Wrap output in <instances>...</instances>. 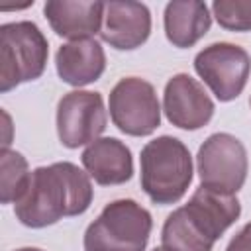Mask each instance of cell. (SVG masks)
I'll return each instance as SVG.
<instances>
[{
    "instance_id": "obj_1",
    "label": "cell",
    "mask_w": 251,
    "mask_h": 251,
    "mask_svg": "<svg viewBox=\"0 0 251 251\" xmlns=\"http://www.w3.org/2000/svg\"><path fill=\"white\" fill-rule=\"evenodd\" d=\"M94 198L90 175L75 163L61 161L31 171L29 182L14 204L18 222L31 229L84 214Z\"/></svg>"
},
{
    "instance_id": "obj_2",
    "label": "cell",
    "mask_w": 251,
    "mask_h": 251,
    "mask_svg": "<svg viewBox=\"0 0 251 251\" xmlns=\"http://www.w3.org/2000/svg\"><path fill=\"white\" fill-rule=\"evenodd\" d=\"M239 216L241 204L235 194H224L200 184L184 206L167 216L161 241L173 251H212Z\"/></svg>"
},
{
    "instance_id": "obj_3",
    "label": "cell",
    "mask_w": 251,
    "mask_h": 251,
    "mask_svg": "<svg viewBox=\"0 0 251 251\" xmlns=\"http://www.w3.org/2000/svg\"><path fill=\"white\" fill-rule=\"evenodd\" d=\"M139 182L153 204H176L192 182V155L173 135H159L147 141L139 155Z\"/></svg>"
},
{
    "instance_id": "obj_4",
    "label": "cell",
    "mask_w": 251,
    "mask_h": 251,
    "mask_svg": "<svg viewBox=\"0 0 251 251\" xmlns=\"http://www.w3.org/2000/svg\"><path fill=\"white\" fill-rule=\"evenodd\" d=\"M153 229L147 208L131 198H120L102 208L86 227L84 251H145Z\"/></svg>"
},
{
    "instance_id": "obj_5",
    "label": "cell",
    "mask_w": 251,
    "mask_h": 251,
    "mask_svg": "<svg viewBox=\"0 0 251 251\" xmlns=\"http://www.w3.org/2000/svg\"><path fill=\"white\" fill-rule=\"evenodd\" d=\"M49 57V41L29 20L0 25V92L37 80Z\"/></svg>"
},
{
    "instance_id": "obj_6",
    "label": "cell",
    "mask_w": 251,
    "mask_h": 251,
    "mask_svg": "<svg viewBox=\"0 0 251 251\" xmlns=\"http://www.w3.org/2000/svg\"><path fill=\"white\" fill-rule=\"evenodd\" d=\"M196 169L202 186L224 194H237L247 178V149L231 133H212L198 149Z\"/></svg>"
},
{
    "instance_id": "obj_7",
    "label": "cell",
    "mask_w": 251,
    "mask_h": 251,
    "mask_svg": "<svg viewBox=\"0 0 251 251\" xmlns=\"http://www.w3.org/2000/svg\"><path fill=\"white\" fill-rule=\"evenodd\" d=\"M112 124L126 135L145 137L161 126V104L155 86L139 76H126L110 90Z\"/></svg>"
},
{
    "instance_id": "obj_8",
    "label": "cell",
    "mask_w": 251,
    "mask_h": 251,
    "mask_svg": "<svg viewBox=\"0 0 251 251\" xmlns=\"http://www.w3.org/2000/svg\"><path fill=\"white\" fill-rule=\"evenodd\" d=\"M194 71L220 102H231L249 80L251 57L235 43L218 41L196 53Z\"/></svg>"
},
{
    "instance_id": "obj_9",
    "label": "cell",
    "mask_w": 251,
    "mask_h": 251,
    "mask_svg": "<svg viewBox=\"0 0 251 251\" xmlns=\"http://www.w3.org/2000/svg\"><path fill=\"white\" fill-rule=\"evenodd\" d=\"M108 124L100 92L71 90L57 104V135L67 149H78L100 139Z\"/></svg>"
},
{
    "instance_id": "obj_10",
    "label": "cell",
    "mask_w": 251,
    "mask_h": 251,
    "mask_svg": "<svg viewBox=\"0 0 251 251\" xmlns=\"http://www.w3.org/2000/svg\"><path fill=\"white\" fill-rule=\"evenodd\" d=\"M214 100L204 86L186 73L173 75L163 92V112L167 120L186 131L204 127L214 116Z\"/></svg>"
},
{
    "instance_id": "obj_11",
    "label": "cell",
    "mask_w": 251,
    "mask_h": 251,
    "mask_svg": "<svg viewBox=\"0 0 251 251\" xmlns=\"http://www.w3.org/2000/svg\"><path fill=\"white\" fill-rule=\"evenodd\" d=\"M151 35V12L141 2H104L100 37L118 51H133Z\"/></svg>"
},
{
    "instance_id": "obj_12",
    "label": "cell",
    "mask_w": 251,
    "mask_h": 251,
    "mask_svg": "<svg viewBox=\"0 0 251 251\" xmlns=\"http://www.w3.org/2000/svg\"><path fill=\"white\" fill-rule=\"evenodd\" d=\"M43 14L51 29L65 39H90L100 33L104 18V2L94 0H49Z\"/></svg>"
},
{
    "instance_id": "obj_13",
    "label": "cell",
    "mask_w": 251,
    "mask_h": 251,
    "mask_svg": "<svg viewBox=\"0 0 251 251\" xmlns=\"http://www.w3.org/2000/svg\"><path fill=\"white\" fill-rule=\"evenodd\" d=\"M84 171L100 186L124 184L133 176V157L129 147L118 137H100L86 145L80 155Z\"/></svg>"
},
{
    "instance_id": "obj_14",
    "label": "cell",
    "mask_w": 251,
    "mask_h": 251,
    "mask_svg": "<svg viewBox=\"0 0 251 251\" xmlns=\"http://www.w3.org/2000/svg\"><path fill=\"white\" fill-rule=\"evenodd\" d=\"M55 69L59 78L71 86L92 84L106 71L104 47L92 37L63 43L55 53Z\"/></svg>"
},
{
    "instance_id": "obj_15",
    "label": "cell",
    "mask_w": 251,
    "mask_h": 251,
    "mask_svg": "<svg viewBox=\"0 0 251 251\" xmlns=\"http://www.w3.org/2000/svg\"><path fill=\"white\" fill-rule=\"evenodd\" d=\"M163 25L169 43L178 49H188L210 31L212 14L206 2L173 0L165 6Z\"/></svg>"
},
{
    "instance_id": "obj_16",
    "label": "cell",
    "mask_w": 251,
    "mask_h": 251,
    "mask_svg": "<svg viewBox=\"0 0 251 251\" xmlns=\"http://www.w3.org/2000/svg\"><path fill=\"white\" fill-rule=\"evenodd\" d=\"M31 171L25 157L14 149H2L0 155V202L16 204L29 182Z\"/></svg>"
},
{
    "instance_id": "obj_17",
    "label": "cell",
    "mask_w": 251,
    "mask_h": 251,
    "mask_svg": "<svg viewBox=\"0 0 251 251\" xmlns=\"http://www.w3.org/2000/svg\"><path fill=\"white\" fill-rule=\"evenodd\" d=\"M212 12L227 31H251V0H216Z\"/></svg>"
},
{
    "instance_id": "obj_18",
    "label": "cell",
    "mask_w": 251,
    "mask_h": 251,
    "mask_svg": "<svg viewBox=\"0 0 251 251\" xmlns=\"http://www.w3.org/2000/svg\"><path fill=\"white\" fill-rule=\"evenodd\" d=\"M226 251H251V222L245 224L227 243Z\"/></svg>"
},
{
    "instance_id": "obj_19",
    "label": "cell",
    "mask_w": 251,
    "mask_h": 251,
    "mask_svg": "<svg viewBox=\"0 0 251 251\" xmlns=\"http://www.w3.org/2000/svg\"><path fill=\"white\" fill-rule=\"evenodd\" d=\"M16 251H43V249H37V247H22V249H16Z\"/></svg>"
},
{
    "instance_id": "obj_20",
    "label": "cell",
    "mask_w": 251,
    "mask_h": 251,
    "mask_svg": "<svg viewBox=\"0 0 251 251\" xmlns=\"http://www.w3.org/2000/svg\"><path fill=\"white\" fill-rule=\"evenodd\" d=\"M153 251H173V249H169V247H165V245H161V247H155Z\"/></svg>"
},
{
    "instance_id": "obj_21",
    "label": "cell",
    "mask_w": 251,
    "mask_h": 251,
    "mask_svg": "<svg viewBox=\"0 0 251 251\" xmlns=\"http://www.w3.org/2000/svg\"><path fill=\"white\" fill-rule=\"evenodd\" d=\"M249 106H251V98H249Z\"/></svg>"
}]
</instances>
